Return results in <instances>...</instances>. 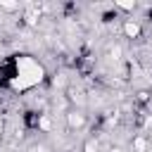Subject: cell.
<instances>
[{"mask_svg": "<svg viewBox=\"0 0 152 152\" xmlns=\"http://www.w3.org/2000/svg\"><path fill=\"white\" fill-rule=\"evenodd\" d=\"M12 62H14V78L10 83V90L28 93V90H33V88H38V86H43L48 81V71H45V66L36 57H31V55H14Z\"/></svg>", "mask_w": 152, "mask_h": 152, "instance_id": "obj_1", "label": "cell"}, {"mask_svg": "<svg viewBox=\"0 0 152 152\" xmlns=\"http://www.w3.org/2000/svg\"><path fill=\"white\" fill-rule=\"evenodd\" d=\"M64 126H66V131H71V133H78V131H83L86 126H88V114H86V109H69L66 114H64Z\"/></svg>", "mask_w": 152, "mask_h": 152, "instance_id": "obj_2", "label": "cell"}, {"mask_svg": "<svg viewBox=\"0 0 152 152\" xmlns=\"http://www.w3.org/2000/svg\"><path fill=\"white\" fill-rule=\"evenodd\" d=\"M66 100H69V104H71L74 109H86V107H88V93H86L83 88H74V86H69V90H66Z\"/></svg>", "mask_w": 152, "mask_h": 152, "instance_id": "obj_3", "label": "cell"}, {"mask_svg": "<svg viewBox=\"0 0 152 152\" xmlns=\"http://www.w3.org/2000/svg\"><path fill=\"white\" fill-rule=\"evenodd\" d=\"M121 31H124V36H126L128 40H140V38H142V24H140L138 19H124Z\"/></svg>", "mask_w": 152, "mask_h": 152, "instance_id": "obj_4", "label": "cell"}, {"mask_svg": "<svg viewBox=\"0 0 152 152\" xmlns=\"http://www.w3.org/2000/svg\"><path fill=\"white\" fill-rule=\"evenodd\" d=\"M40 17H43L40 5H26L24 12H21V19H24L26 26H38V24H40Z\"/></svg>", "mask_w": 152, "mask_h": 152, "instance_id": "obj_5", "label": "cell"}, {"mask_svg": "<svg viewBox=\"0 0 152 152\" xmlns=\"http://www.w3.org/2000/svg\"><path fill=\"white\" fill-rule=\"evenodd\" d=\"M48 83H50L52 93H55V90H57V93H66V90H69V86H71L64 71H57V74H52V76L48 78Z\"/></svg>", "mask_w": 152, "mask_h": 152, "instance_id": "obj_6", "label": "cell"}, {"mask_svg": "<svg viewBox=\"0 0 152 152\" xmlns=\"http://www.w3.org/2000/svg\"><path fill=\"white\" fill-rule=\"evenodd\" d=\"M150 145H152V140L145 133H138L131 138V152H150Z\"/></svg>", "mask_w": 152, "mask_h": 152, "instance_id": "obj_7", "label": "cell"}, {"mask_svg": "<svg viewBox=\"0 0 152 152\" xmlns=\"http://www.w3.org/2000/svg\"><path fill=\"white\" fill-rule=\"evenodd\" d=\"M38 131L40 133H52L55 131V116H52V112H40V116H38Z\"/></svg>", "mask_w": 152, "mask_h": 152, "instance_id": "obj_8", "label": "cell"}, {"mask_svg": "<svg viewBox=\"0 0 152 152\" xmlns=\"http://www.w3.org/2000/svg\"><path fill=\"white\" fill-rule=\"evenodd\" d=\"M83 152H102L100 138H88V140L83 142Z\"/></svg>", "mask_w": 152, "mask_h": 152, "instance_id": "obj_9", "label": "cell"}, {"mask_svg": "<svg viewBox=\"0 0 152 152\" xmlns=\"http://www.w3.org/2000/svg\"><path fill=\"white\" fill-rule=\"evenodd\" d=\"M109 59H112L114 64L124 59V48H121L119 43H114V45H109Z\"/></svg>", "mask_w": 152, "mask_h": 152, "instance_id": "obj_10", "label": "cell"}, {"mask_svg": "<svg viewBox=\"0 0 152 152\" xmlns=\"http://www.w3.org/2000/svg\"><path fill=\"white\" fill-rule=\"evenodd\" d=\"M19 10H21V5H19V2H12V0H0V12L12 14V12H19Z\"/></svg>", "mask_w": 152, "mask_h": 152, "instance_id": "obj_11", "label": "cell"}, {"mask_svg": "<svg viewBox=\"0 0 152 152\" xmlns=\"http://www.w3.org/2000/svg\"><path fill=\"white\" fill-rule=\"evenodd\" d=\"M135 7H138L135 2H116L114 5V10H119V12H133Z\"/></svg>", "mask_w": 152, "mask_h": 152, "instance_id": "obj_12", "label": "cell"}, {"mask_svg": "<svg viewBox=\"0 0 152 152\" xmlns=\"http://www.w3.org/2000/svg\"><path fill=\"white\" fill-rule=\"evenodd\" d=\"M150 95H152L150 90H138L135 93V102H150Z\"/></svg>", "mask_w": 152, "mask_h": 152, "instance_id": "obj_13", "label": "cell"}, {"mask_svg": "<svg viewBox=\"0 0 152 152\" xmlns=\"http://www.w3.org/2000/svg\"><path fill=\"white\" fill-rule=\"evenodd\" d=\"M36 152H52V150H50V145H45V142H38V145H36Z\"/></svg>", "mask_w": 152, "mask_h": 152, "instance_id": "obj_14", "label": "cell"}, {"mask_svg": "<svg viewBox=\"0 0 152 152\" xmlns=\"http://www.w3.org/2000/svg\"><path fill=\"white\" fill-rule=\"evenodd\" d=\"M107 152H126V150H124L121 145H109V147H107Z\"/></svg>", "mask_w": 152, "mask_h": 152, "instance_id": "obj_15", "label": "cell"}, {"mask_svg": "<svg viewBox=\"0 0 152 152\" xmlns=\"http://www.w3.org/2000/svg\"><path fill=\"white\" fill-rule=\"evenodd\" d=\"M2 135H5V116L0 114V138H2Z\"/></svg>", "mask_w": 152, "mask_h": 152, "instance_id": "obj_16", "label": "cell"}]
</instances>
